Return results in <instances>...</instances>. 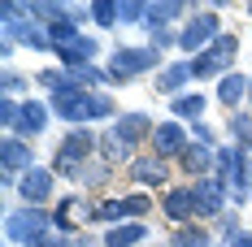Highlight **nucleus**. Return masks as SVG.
<instances>
[{"label":"nucleus","mask_w":252,"mask_h":247,"mask_svg":"<svg viewBox=\"0 0 252 247\" xmlns=\"http://www.w3.org/2000/svg\"><path fill=\"white\" fill-rule=\"evenodd\" d=\"M144 225L139 221H126V225H113L109 234H104V247H135V243H144Z\"/></svg>","instance_id":"21"},{"label":"nucleus","mask_w":252,"mask_h":247,"mask_svg":"<svg viewBox=\"0 0 252 247\" xmlns=\"http://www.w3.org/2000/svg\"><path fill=\"white\" fill-rule=\"evenodd\" d=\"M122 217H130V213H126V199H100V204H96V221H104L109 230L122 221Z\"/></svg>","instance_id":"24"},{"label":"nucleus","mask_w":252,"mask_h":247,"mask_svg":"<svg viewBox=\"0 0 252 247\" xmlns=\"http://www.w3.org/2000/svg\"><path fill=\"white\" fill-rule=\"evenodd\" d=\"M31 247H70V243H65V234H44L39 243H31Z\"/></svg>","instance_id":"33"},{"label":"nucleus","mask_w":252,"mask_h":247,"mask_svg":"<svg viewBox=\"0 0 252 247\" xmlns=\"http://www.w3.org/2000/svg\"><path fill=\"white\" fill-rule=\"evenodd\" d=\"M248 100H252V78H248Z\"/></svg>","instance_id":"36"},{"label":"nucleus","mask_w":252,"mask_h":247,"mask_svg":"<svg viewBox=\"0 0 252 247\" xmlns=\"http://www.w3.org/2000/svg\"><path fill=\"white\" fill-rule=\"evenodd\" d=\"M48 109L61 117V122H92V117H109L113 113V100L96 96V91H52Z\"/></svg>","instance_id":"1"},{"label":"nucleus","mask_w":252,"mask_h":247,"mask_svg":"<svg viewBox=\"0 0 252 247\" xmlns=\"http://www.w3.org/2000/svg\"><path fill=\"white\" fill-rule=\"evenodd\" d=\"M130 178L144 182V187H170V169H165V161H157V156H135V161H130Z\"/></svg>","instance_id":"16"},{"label":"nucleus","mask_w":252,"mask_h":247,"mask_svg":"<svg viewBox=\"0 0 252 247\" xmlns=\"http://www.w3.org/2000/svg\"><path fill=\"white\" fill-rule=\"evenodd\" d=\"M74 178H83V182H92V187H96V182H104V178H109V165H104V161L96 165V156H92V161H87V165H83Z\"/></svg>","instance_id":"30"},{"label":"nucleus","mask_w":252,"mask_h":247,"mask_svg":"<svg viewBox=\"0 0 252 247\" xmlns=\"http://www.w3.org/2000/svg\"><path fill=\"white\" fill-rule=\"evenodd\" d=\"M218 178L226 182L235 204H248L252 199V156L244 148H222L218 152Z\"/></svg>","instance_id":"2"},{"label":"nucleus","mask_w":252,"mask_h":247,"mask_svg":"<svg viewBox=\"0 0 252 247\" xmlns=\"http://www.w3.org/2000/svg\"><path fill=\"white\" fill-rule=\"evenodd\" d=\"M226 182L218 178V173H209V178H200L196 182V204H200V217H222V208H226Z\"/></svg>","instance_id":"10"},{"label":"nucleus","mask_w":252,"mask_h":247,"mask_svg":"<svg viewBox=\"0 0 252 247\" xmlns=\"http://www.w3.org/2000/svg\"><path fill=\"white\" fill-rule=\"evenodd\" d=\"M235 52H239V39H235V35H222L213 48H204L200 56H191V74L196 78H226Z\"/></svg>","instance_id":"5"},{"label":"nucleus","mask_w":252,"mask_h":247,"mask_svg":"<svg viewBox=\"0 0 252 247\" xmlns=\"http://www.w3.org/2000/svg\"><path fill=\"white\" fill-rule=\"evenodd\" d=\"M96 139H92V130H70L61 143H57V161H52V173H70L74 178L92 156H96Z\"/></svg>","instance_id":"3"},{"label":"nucleus","mask_w":252,"mask_h":247,"mask_svg":"<svg viewBox=\"0 0 252 247\" xmlns=\"http://www.w3.org/2000/svg\"><path fill=\"white\" fill-rule=\"evenodd\" d=\"M178 161H183V169L191 173V178H196V182H200V178H209V173H213V148H209V143H196V139H191V148L183 152V156H178Z\"/></svg>","instance_id":"17"},{"label":"nucleus","mask_w":252,"mask_h":247,"mask_svg":"<svg viewBox=\"0 0 252 247\" xmlns=\"http://www.w3.org/2000/svg\"><path fill=\"white\" fill-rule=\"evenodd\" d=\"M170 247H209V230L204 225H174Z\"/></svg>","instance_id":"22"},{"label":"nucleus","mask_w":252,"mask_h":247,"mask_svg":"<svg viewBox=\"0 0 252 247\" xmlns=\"http://www.w3.org/2000/svg\"><path fill=\"white\" fill-rule=\"evenodd\" d=\"M92 22L118 26V0H96V4H92Z\"/></svg>","instance_id":"28"},{"label":"nucleus","mask_w":252,"mask_h":247,"mask_svg":"<svg viewBox=\"0 0 252 247\" xmlns=\"http://www.w3.org/2000/svg\"><path fill=\"white\" fill-rule=\"evenodd\" d=\"M0 165H4L9 178H13V173H31L35 169V148H26V139L9 135V139L0 143Z\"/></svg>","instance_id":"11"},{"label":"nucleus","mask_w":252,"mask_h":247,"mask_svg":"<svg viewBox=\"0 0 252 247\" xmlns=\"http://www.w3.org/2000/svg\"><path fill=\"white\" fill-rule=\"evenodd\" d=\"M183 9H187L183 0H152V4H148V18H144V26H148V30H170V22H174Z\"/></svg>","instance_id":"18"},{"label":"nucleus","mask_w":252,"mask_h":247,"mask_svg":"<svg viewBox=\"0 0 252 247\" xmlns=\"http://www.w3.org/2000/svg\"><path fill=\"white\" fill-rule=\"evenodd\" d=\"M191 148V139H187V130L178 122H161L152 130V156L157 161H170V156H183V152Z\"/></svg>","instance_id":"9"},{"label":"nucleus","mask_w":252,"mask_h":247,"mask_svg":"<svg viewBox=\"0 0 252 247\" xmlns=\"http://www.w3.org/2000/svg\"><path fill=\"white\" fill-rule=\"evenodd\" d=\"M96 52H100V44H96V39L78 35L74 44L57 48V56H61V70H83V65H92V61H96Z\"/></svg>","instance_id":"15"},{"label":"nucleus","mask_w":252,"mask_h":247,"mask_svg":"<svg viewBox=\"0 0 252 247\" xmlns=\"http://www.w3.org/2000/svg\"><path fill=\"white\" fill-rule=\"evenodd\" d=\"M191 135H196V143H209V148H213V130H209V126H196Z\"/></svg>","instance_id":"35"},{"label":"nucleus","mask_w":252,"mask_h":247,"mask_svg":"<svg viewBox=\"0 0 252 247\" xmlns=\"http://www.w3.org/2000/svg\"><path fill=\"white\" fill-rule=\"evenodd\" d=\"M244 96H248V78L230 70V74L222 78V82H218V100H222L226 109H239V100H244Z\"/></svg>","instance_id":"20"},{"label":"nucleus","mask_w":252,"mask_h":247,"mask_svg":"<svg viewBox=\"0 0 252 247\" xmlns=\"http://www.w3.org/2000/svg\"><path fill=\"white\" fill-rule=\"evenodd\" d=\"M18 191H22V199L31 204V208H39V204L52 195V169H39V165H35L31 173L18 178Z\"/></svg>","instance_id":"13"},{"label":"nucleus","mask_w":252,"mask_h":247,"mask_svg":"<svg viewBox=\"0 0 252 247\" xmlns=\"http://www.w3.org/2000/svg\"><path fill=\"white\" fill-rule=\"evenodd\" d=\"M222 39V22H218V13H191L187 26L178 30V48L183 52H196L200 56L204 48H213Z\"/></svg>","instance_id":"6"},{"label":"nucleus","mask_w":252,"mask_h":247,"mask_svg":"<svg viewBox=\"0 0 252 247\" xmlns=\"http://www.w3.org/2000/svg\"><path fill=\"white\" fill-rule=\"evenodd\" d=\"M170 44H178V35L174 30H152V48L161 52V48H170Z\"/></svg>","instance_id":"32"},{"label":"nucleus","mask_w":252,"mask_h":247,"mask_svg":"<svg viewBox=\"0 0 252 247\" xmlns=\"http://www.w3.org/2000/svg\"><path fill=\"white\" fill-rule=\"evenodd\" d=\"M148 18V0H118V22H139Z\"/></svg>","instance_id":"26"},{"label":"nucleus","mask_w":252,"mask_h":247,"mask_svg":"<svg viewBox=\"0 0 252 247\" xmlns=\"http://www.w3.org/2000/svg\"><path fill=\"white\" fill-rule=\"evenodd\" d=\"M52 230V217L44 213V208H18V213H9V221H4V234H9V243H39L44 234Z\"/></svg>","instance_id":"4"},{"label":"nucleus","mask_w":252,"mask_h":247,"mask_svg":"<svg viewBox=\"0 0 252 247\" xmlns=\"http://www.w3.org/2000/svg\"><path fill=\"white\" fill-rule=\"evenodd\" d=\"M170 113H178L183 122H196V117L204 113V96H200V91H191V96H178L174 104H170Z\"/></svg>","instance_id":"23"},{"label":"nucleus","mask_w":252,"mask_h":247,"mask_svg":"<svg viewBox=\"0 0 252 247\" xmlns=\"http://www.w3.org/2000/svg\"><path fill=\"white\" fill-rule=\"evenodd\" d=\"M161 213L174 225H191V217H200V204H196V187H170L161 199Z\"/></svg>","instance_id":"8"},{"label":"nucleus","mask_w":252,"mask_h":247,"mask_svg":"<svg viewBox=\"0 0 252 247\" xmlns=\"http://www.w3.org/2000/svg\"><path fill=\"white\" fill-rule=\"evenodd\" d=\"M31 18H39V22L57 26V22H65L70 13H65V4H52V0H39V4H31Z\"/></svg>","instance_id":"25"},{"label":"nucleus","mask_w":252,"mask_h":247,"mask_svg":"<svg viewBox=\"0 0 252 247\" xmlns=\"http://www.w3.org/2000/svg\"><path fill=\"white\" fill-rule=\"evenodd\" d=\"M230 130H235L239 148L252 152V113H235V117H230Z\"/></svg>","instance_id":"27"},{"label":"nucleus","mask_w":252,"mask_h":247,"mask_svg":"<svg viewBox=\"0 0 252 247\" xmlns=\"http://www.w3.org/2000/svg\"><path fill=\"white\" fill-rule=\"evenodd\" d=\"M126 199V213H130V221H135V217H148L152 213V199L144 195V191H135V195H122Z\"/></svg>","instance_id":"29"},{"label":"nucleus","mask_w":252,"mask_h":247,"mask_svg":"<svg viewBox=\"0 0 252 247\" xmlns=\"http://www.w3.org/2000/svg\"><path fill=\"white\" fill-rule=\"evenodd\" d=\"M152 130H157V126L148 122V113H122L118 126H113L109 135H113V139H122L126 148H135L139 139H152Z\"/></svg>","instance_id":"12"},{"label":"nucleus","mask_w":252,"mask_h":247,"mask_svg":"<svg viewBox=\"0 0 252 247\" xmlns=\"http://www.w3.org/2000/svg\"><path fill=\"white\" fill-rule=\"evenodd\" d=\"M191 61H178V65H165L161 74H157V91H165V96H178L187 82H191Z\"/></svg>","instance_id":"19"},{"label":"nucleus","mask_w":252,"mask_h":247,"mask_svg":"<svg viewBox=\"0 0 252 247\" xmlns=\"http://www.w3.org/2000/svg\"><path fill=\"white\" fill-rule=\"evenodd\" d=\"M100 148H104V161H126V156H130V152H126V143H122V139H113V135H104Z\"/></svg>","instance_id":"31"},{"label":"nucleus","mask_w":252,"mask_h":247,"mask_svg":"<svg viewBox=\"0 0 252 247\" xmlns=\"http://www.w3.org/2000/svg\"><path fill=\"white\" fill-rule=\"evenodd\" d=\"M48 104H39V100H26L22 104V117H18V126H13V135L18 139H35V135H44V126H48Z\"/></svg>","instance_id":"14"},{"label":"nucleus","mask_w":252,"mask_h":247,"mask_svg":"<svg viewBox=\"0 0 252 247\" xmlns=\"http://www.w3.org/2000/svg\"><path fill=\"white\" fill-rule=\"evenodd\" d=\"M148 70H157V48H118L109 56V82H130Z\"/></svg>","instance_id":"7"},{"label":"nucleus","mask_w":252,"mask_h":247,"mask_svg":"<svg viewBox=\"0 0 252 247\" xmlns=\"http://www.w3.org/2000/svg\"><path fill=\"white\" fill-rule=\"evenodd\" d=\"M26 78L22 74H13V70H4V91H18V87H22Z\"/></svg>","instance_id":"34"}]
</instances>
